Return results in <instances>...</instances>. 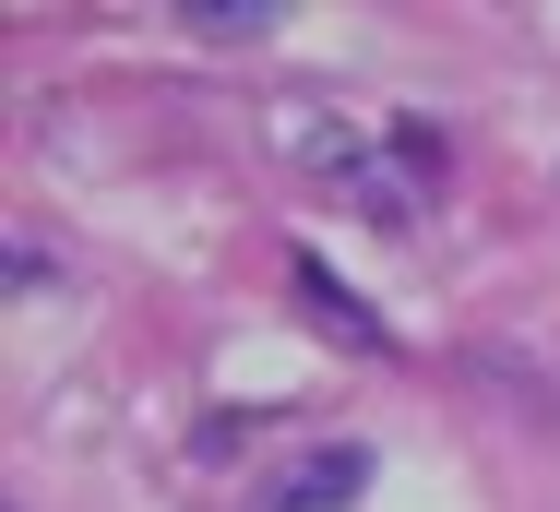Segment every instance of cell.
Masks as SVG:
<instances>
[{"label": "cell", "mask_w": 560, "mask_h": 512, "mask_svg": "<svg viewBox=\"0 0 560 512\" xmlns=\"http://www.w3.org/2000/svg\"><path fill=\"white\" fill-rule=\"evenodd\" d=\"M179 24H191V36H215V48H250V36L275 24V0H179Z\"/></svg>", "instance_id": "cell-2"}, {"label": "cell", "mask_w": 560, "mask_h": 512, "mask_svg": "<svg viewBox=\"0 0 560 512\" xmlns=\"http://www.w3.org/2000/svg\"><path fill=\"white\" fill-rule=\"evenodd\" d=\"M299 299L323 310V322H335V334H358V346H382V322H370V310L346 299V287H335V275H323V263H299Z\"/></svg>", "instance_id": "cell-3"}, {"label": "cell", "mask_w": 560, "mask_h": 512, "mask_svg": "<svg viewBox=\"0 0 560 512\" xmlns=\"http://www.w3.org/2000/svg\"><path fill=\"white\" fill-rule=\"evenodd\" d=\"M358 489H370V453H358V441H323V453H299V465H287L275 512H335V501H358Z\"/></svg>", "instance_id": "cell-1"}, {"label": "cell", "mask_w": 560, "mask_h": 512, "mask_svg": "<svg viewBox=\"0 0 560 512\" xmlns=\"http://www.w3.org/2000/svg\"><path fill=\"white\" fill-rule=\"evenodd\" d=\"M394 155H406V167H430V179H442V131H430V119H394Z\"/></svg>", "instance_id": "cell-4"}]
</instances>
